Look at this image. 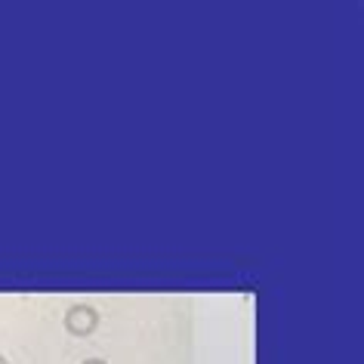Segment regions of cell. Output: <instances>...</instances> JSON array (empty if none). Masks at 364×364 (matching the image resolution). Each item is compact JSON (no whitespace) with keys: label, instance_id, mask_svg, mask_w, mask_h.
<instances>
[{"label":"cell","instance_id":"1","mask_svg":"<svg viewBox=\"0 0 364 364\" xmlns=\"http://www.w3.org/2000/svg\"><path fill=\"white\" fill-rule=\"evenodd\" d=\"M62 324H65V331L71 336H77V340H87V336L96 333V327L102 324V315H99L96 306L90 303H75L65 309V318H62Z\"/></svg>","mask_w":364,"mask_h":364},{"label":"cell","instance_id":"2","mask_svg":"<svg viewBox=\"0 0 364 364\" xmlns=\"http://www.w3.org/2000/svg\"><path fill=\"white\" fill-rule=\"evenodd\" d=\"M80 364H108V361H102V358H84Z\"/></svg>","mask_w":364,"mask_h":364},{"label":"cell","instance_id":"3","mask_svg":"<svg viewBox=\"0 0 364 364\" xmlns=\"http://www.w3.org/2000/svg\"><path fill=\"white\" fill-rule=\"evenodd\" d=\"M0 364H10V361H6V358H4V355H0Z\"/></svg>","mask_w":364,"mask_h":364}]
</instances>
